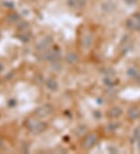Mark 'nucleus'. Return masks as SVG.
Returning a JSON list of instances; mask_svg holds the SVG:
<instances>
[{
  "label": "nucleus",
  "mask_w": 140,
  "mask_h": 154,
  "mask_svg": "<svg viewBox=\"0 0 140 154\" xmlns=\"http://www.w3.org/2000/svg\"><path fill=\"white\" fill-rule=\"evenodd\" d=\"M127 26L128 28L132 30L138 31L140 30V15L136 14L135 16H132L130 19H128L127 22Z\"/></svg>",
  "instance_id": "f257e3e1"
},
{
  "label": "nucleus",
  "mask_w": 140,
  "mask_h": 154,
  "mask_svg": "<svg viewBox=\"0 0 140 154\" xmlns=\"http://www.w3.org/2000/svg\"><path fill=\"white\" fill-rule=\"evenodd\" d=\"M96 142H97V136L95 135H89V136L86 137V138L84 140L83 146L85 149H90L92 146H93V145L95 144Z\"/></svg>",
  "instance_id": "f03ea898"
},
{
  "label": "nucleus",
  "mask_w": 140,
  "mask_h": 154,
  "mask_svg": "<svg viewBox=\"0 0 140 154\" xmlns=\"http://www.w3.org/2000/svg\"><path fill=\"white\" fill-rule=\"evenodd\" d=\"M71 4H73L72 6H76V5H77L78 7H80L81 6H83L85 4V2L84 0H72V3Z\"/></svg>",
  "instance_id": "7ed1b4c3"
}]
</instances>
